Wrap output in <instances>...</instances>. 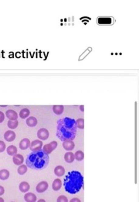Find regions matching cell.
Instances as JSON below:
<instances>
[{"mask_svg":"<svg viewBox=\"0 0 139 202\" xmlns=\"http://www.w3.org/2000/svg\"><path fill=\"white\" fill-rule=\"evenodd\" d=\"M77 132L76 121L73 119L64 117L59 120L57 125L56 136L60 141H73Z\"/></svg>","mask_w":139,"mask_h":202,"instance_id":"1","label":"cell"},{"mask_svg":"<svg viewBox=\"0 0 139 202\" xmlns=\"http://www.w3.org/2000/svg\"><path fill=\"white\" fill-rule=\"evenodd\" d=\"M84 184V178L81 173L78 171L68 172L63 180V186L65 191L75 194L81 190Z\"/></svg>","mask_w":139,"mask_h":202,"instance_id":"2","label":"cell"},{"mask_svg":"<svg viewBox=\"0 0 139 202\" xmlns=\"http://www.w3.org/2000/svg\"><path fill=\"white\" fill-rule=\"evenodd\" d=\"M49 155L46 153L42 150L31 152L25 159L27 167L34 170H41L46 168L49 165Z\"/></svg>","mask_w":139,"mask_h":202,"instance_id":"3","label":"cell"},{"mask_svg":"<svg viewBox=\"0 0 139 202\" xmlns=\"http://www.w3.org/2000/svg\"><path fill=\"white\" fill-rule=\"evenodd\" d=\"M58 146V143L55 141L51 142L50 143L46 144L42 147V151L44 152L47 155L51 153L54 151Z\"/></svg>","mask_w":139,"mask_h":202,"instance_id":"4","label":"cell"},{"mask_svg":"<svg viewBox=\"0 0 139 202\" xmlns=\"http://www.w3.org/2000/svg\"><path fill=\"white\" fill-rule=\"evenodd\" d=\"M43 142L40 140H34L31 142L30 149L32 152H37L41 151L42 148Z\"/></svg>","mask_w":139,"mask_h":202,"instance_id":"5","label":"cell"},{"mask_svg":"<svg viewBox=\"0 0 139 202\" xmlns=\"http://www.w3.org/2000/svg\"><path fill=\"white\" fill-rule=\"evenodd\" d=\"M97 21L99 25H111L114 23V18L112 17H99L97 18Z\"/></svg>","mask_w":139,"mask_h":202,"instance_id":"6","label":"cell"},{"mask_svg":"<svg viewBox=\"0 0 139 202\" xmlns=\"http://www.w3.org/2000/svg\"><path fill=\"white\" fill-rule=\"evenodd\" d=\"M37 137L38 138L42 141H46L49 139L50 133L49 131L46 128H41L37 132Z\"/></svg>","mask_w":139,"mask_h":202,"instance_id":"7","label":"cell"},{"mask_svg":"<svg viewBox=\"0 0 139 202\" xmlns=\"http://www.w3.org/2000/svg\"><path fill=\"white\" fill-rule=\"evenodd\" d=\"M49 183L46 181L41 182L36 186V191L39 193H42L49 189Z\"/></svg>","mask_w":139,"mask_h":202,"instance_id":"8","label":"cell"},{"mask_svg":"<svg viewBox=\"0 0 139 202\" xmlns=\"http://www.w3.org/2000/svg\"><path fill=\"white\" fill-rule=\"evenodd\" d=\"M4 138L6 141L11 142L15 140L16 138V134L12 131H7L5 132Z\"/></svg>","mask_w":139,"mask_h":202,"instance_id":"9","label":"cell"},{"mask_svg":"<svg viewBox=\"0 0 139 202\" xmlns=\"http://www.w3.org/2000/svg\"><path fill=\"white\" fill-rule=\"evenodd\" d=\"M63 147L66 151L71 152V151H73L74 149L75 143L73 141H66L63 142Z\"/></svg>","mask_w":139,"mask_h":202,"instance_id":"10","label":"cell"},{"mask_svg":"<svg viewBox=\"0 0 139 202\" xmlns=\"http://www.w3.org/2000/svg\"><path fill=\"white\" fill-rule=\"evenodd\" d=\"M5 115L9 119V121H17V119L19 117L17 113L13 110H8L5 112Z\"/></svg>","mask_w":139,"mask_h":202,"instance_id":"11","label":"cell"},{"mask_svg":"<svg viewBox=\"0 0 139 202\" xmlns=\"http://www.w3.org/2000/svg\"><path fill=\"white\" fill-rule=\"evenodd\" d=\"M24 157L21 154L17 153L14 156H13L12 161L16 165L20 166L21 165H22L24 162Z\"/></svg>","mask_w":139,"mask_h":202,"instance_id":"12","label":"cell"},{"mask_svg":"<svg viewBox=\"0 0 139 202\" xmlns=\"http://www.w3.org/2000/svg\"><path fill=\"white\" fill-rule=\"evenodd\" d=\"M31 142L30 139L28 138L22 139L19 143V147L21 150H26L29 148H30Z\"/></svg>","mask_w":139,"mask_h":202,"instance_id":"13","label":"cell"},{"mask_svg":"<svg viewBox=\"0 0 139 202\" xmlns=\"http://www.w3.org/2000/svg\"><path fill=\"white\" fill-rule=\"evenodd\" d=\"M24 199L26 202H36L37 199L36 195L34 193L31 192L25 193L24 196Z\"/></svg>","mask_w":139,"mask_h":202,"instance_id":"14","label":"cell"},{"mask_svg":"<svg viewBox=\"0 0 139 202\" xmlns=\"http://www.w3.org/2000/svg\"><path fill=\"white\" fill-rule=\"evenodd\" d=\"M54 172L56 176L60 177H63L65 174L66 170L64 167H63L62 165H57V167H55Z\"/></svg>","mask_w":139,"mask_h":202,"instance_id":"15","label":"cell"},{"mask_svg":"<svg viewBox=\"0 0 139 202\" xmlns=\"http://www.w3.org/2000/svg\"><path fill=\"white\" fill-rule=\"evenodd\" d=\"M62 187V182L60 179H55L52 184V189L54 191H59Z\"/></svg>","mask_w":139,"mask_h":202,"instance_id":"16","label":"cell"},{"mask_svg":"<svg viewBox=\"0 0 139 202\" xmlns=\"http://www.w3.org/2000/svg\"><path fill=\"white\" fill-rule=\"evenodd\" d=\"M30 186L27 182H22L19 184V190L22 193H27L30 190Z\"/></svg>","mask_w":139,"mask_h":202,"instance_id":"17","label":"cell"},{"mask_svg":"<svg viewBox=\"0 0 139 202\" xmlns=\"http://www.w3.org/2000/svg\"><path fill=\"white\" fill-rule=\"evenodd\" d=\"M64 160L65 161L69 164H71L74 161L75 157H74V153L72 152H66L64 155Z\"/></svg>","mask_w":139,"mask_h":202,"instance_id":"18","label":"cell"},{"mask_svg":"<svg viewBox=\"0 0 139 202\" xmlns=\"http://www.w3.org/2000/svg\"><path fill=\"white\" fill-rule=\"evenodd\" d=\"M10 171L7 169H2L0 170V180H7L10 177Z\"/></svg>","mask_w":139,"mask_h":202,"instance_id":"19","label":"cell"},{"mask_svg":"<svg viewBox=\"0 0 139 202\" xmlns=\"http://www.w3.org/2000/svg\"><path fill=\"white\" fill-rule=\"evenodd\" d=\"M37 119L33 116H31L29 117V118L27 119L26 120V123L27 124V126H29V127H35L37 124Z\"/></svg>","mask_w":139,"mask_h":202,"instance_id":"20","label":"cell"},{"mask_svg":"<svg viewBox=\"0 0 139 202\" xmlns=\"http://www.w3.org/2000/svg\"><path fill=\"white\" fill-rule=\"evenodd\" d=\"M6 151L8 155H9L10 156H14L15 154L17 153V148L14 146V145H10L8 147H7V148L6 149Z\"/></svg>","mask_w":139,"mask_h":202,"instance_id":"21","label":"cell"},{"mask_svg":"<svg viewBox=\"0 0 139 202\" xmlns=\"http://www.w3.org/2000/svg\"><path fill=\"white\" fill-rule=\"evenodd\" d=\"M53 110L57 115H60L64 111V106L61 105H55L53 107Z\"/></svg>","mask_w":139,"mask_h":202,"instance_id":"22","label":"cell"},{"mask_svg":"<svg viewBox=\"0 0 139 202\" xmlns=\"http://www.w3.org/2000/svg\"><path fill=\"white\" fill-rule=\"evenodd\" d=\"M30 114V112L29 109H28L27 108H25V109H22L20 111V113H19V116H20V118H21L22 119H24L27 118L29 116Z\"/></svg>","mask_w":139,"mask_h":202,"instance_id":"23","label":"cell"},{"mask_svg":"<svg viewBox=\"0 0 139 202\" xmlns=\"http://www.w3.org/2000/svg\"><path fill=\"white\" fill-rule=\"evenodd\" d=\"M27 171H28V167L26 165L24 164H22L20 165L17 169V172L20 175H24Z\"/></svg>","mask_w":139,"mask_h":202,"instance_id":"24","label":"cell"},{"mask_svg":"<svg viewBox=\"0 0 139 202\" xmlns=\"http://www.w3.org/2000/svg\"><path fill=\"white\" fill-rule=\"evenodd\" d=\"M74 157L76 160L78 161H81L84 160V152L82 151H77L76 152V153H74Z\"/></svg>","mask_w":139,"mask_h":202,"instance_id":"25","label":"cell"},{"mask_svg":"<svg viewBox=\"0 0 139 202\" xmlns=\"http://www.w3.org/2000/svg\"><path fill=\"white\" fill-rule=\"evenodd\" d=\"M7 126L11 129H15L19 126V121H9L7 123Z\"/></svg>","mask_w":139,"mask_h":202,"instance_id":"26","label":"cell"},{"mask_svg":"<svg viewBox=\"0 0 139 202\" xmlns=\"http://www.w3.org/2000/svg\"><path fill=\"white\" fill-rule=\"evenodd\" d=\"M76 121V124L77 126V128H79L81 129H84V119H78Z\"/></svg>","mask_w":139,"mask_h":202,"instance_id":"27","label":"cell"},{"mask_svg":"<svg viewBox=\"0 0 139 202\" xmlns=\"http://www.w3.org/2000/svg\"><path fill=\"white\" fill-rule=\"evenodd\" d=\"M57 202H69V200L66 196L60 195L57 199Z\"/></svg>","mask_w":139,"mask_h":202,"instance_id":"28","label":"cell"},{"mask_svg":"<svg viewBox=\"0 0 139 202\" xmlns=\"http://www.w3.org/2000/svg\"><path fill=\"white\" fill-rule=\"evenodd\" d=\"M6 150V145L5 142L2 141H0V153L5 151Z\"/></svg>","mask_w":139,"mask_h":202,"instance_id":"29","label":"cell"},{"mask_svg":"<svg viewBox=\"0 0 139 202\" xmlns=\"http://www.w3.org/2000/svg\"><path fill=\"white\" fill-rule=\"evenodd\" d=\"M5 120V115L2 111H0V123H2Z\"/></svg>","mask_w":139,"mask_h":202,"instance_id":"30","label":"cell"},{"mask_svg":"<svg viewBox=\"0 0 139 202\" xmlns=\"http://www.w3.org/2000/svg\"><path fill=\"white\" fill-rule=\"evenodd\" d=\"M5 193V189L4 187L2 186H0V196H2Z\"/></svg>","mask_w":139,"mask_h":202,"instance_id":"31","label":"cell"},{"mask_svg":"<svg viewBox=\"0 0 139 202\" xmlns=\"http://www.w3.org/2000/svg\"><path fill=\"white\" fill-rule=\"evenodd\" d=\"M69 202H81V201L80 200V199H79V198H73L70 200V201Z\"/></svg>","mask_w":139,"mask_h":202,"instance_id":"32","label":"cell"},{"mask_svg":"<svg viewBox=\"0 0 139 202\" xmlns=\"http://www.w3.org/2000/svg\"><path fill=\"white\" fill-rule=\"evenodd\" d=\"M37 202H46V200H44V199H39L38 201Z\"/></svg>","mask_w":139,"mask_h":202,"instance_id":"33","label":"cell"},{"mask_svg":"<svg viewBox=\"0 0 139 202\" xmlns=\"http://www.w3.org/2000/svg\"><path fill=\"white\" fill-rule=\"evenodd\" d=\"M0 202H5L4 199L2 197H0Z\"/></svg>","mask_w":139,"mask_h":202,"instance_id":"34","label":"cell"},{"mask_svg":"<svg viewBox=\"0 0 139 202\" xmlns=\"http://www.w3.org/2000/svg\"></svg>","mask_w":139,"mask_h":202,"instance_id":"35","label":"cell"}]
</instances>
